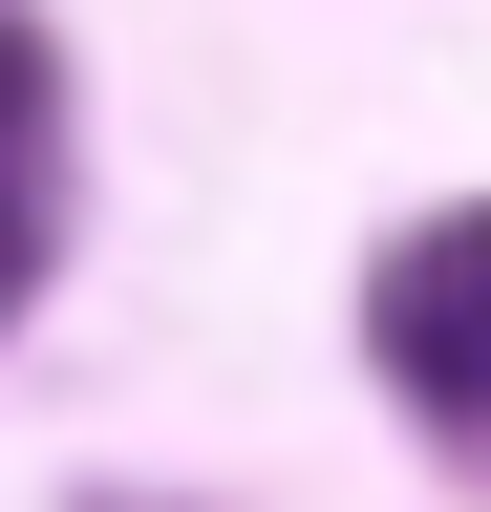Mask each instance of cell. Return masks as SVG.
<instances>
[{"label":"cell","instance_id":"obj_1","mask_svg":"<svg viewBox=\"0 0 491 512\" xmlns=\"http://www.w3.org/2000/svg\"><path fill=\"white\" fill-rule=\"evenodd\" d=\"M363 342H385V384H406L449 448H491V214L385 235V278H363Z\"/></svg>","mask_w":491,"mask_h":512},{"label":"cell","instance_id":"obj_2","mask_svg":"<svg viewBox=\"0 0 491 512\" xmlns=\"http://www.w3.org/2000/svg\"><path fill=\"white\" fill-rule=\"evenodd\" d=\"M43 256H65V64L43 22H0V320L43 299Z\"/></svg>","mask_w":491,"mask_h":512}]
</instances>
